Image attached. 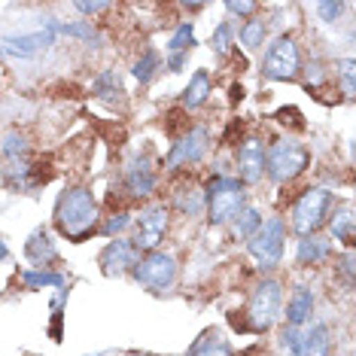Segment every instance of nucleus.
Instances as JSON below:
<instances>
[{
  "instance_id": "f257e3e1",
  "label": "nucleus",
  "mask_w": 356,
  "mask_h": 356,
  "mask_svg": "<svg viewBox=\"0 0 356 356\" xmlns=\"http://www.w3.org/2000/svg\"><path fill=\"white\" fill-rule=\"evenodd\" d=\"M55 225L67 241H86L88 234L98 229V201L92 198V192L83 186L64 189L58 204H55Z\"/></svg>"
},
{
  "instance_id": "f03ea898",
  "label": "nucleus",
  "mask_w": 356,
  "mask_h": 356,
  "mask_svg": "<svg viewBox=\"0 0 356 356\" xmlns=\"http://www.w3.org/2000/svg\"><path fill=\"white\" fill-rule=\"evenodd\" d=\"M244 201H247L244 183L232 180V177H216V180L210 183L207 195H204L207 220L213 225H222V222L234 220V216L244 210Z\"/></svg>"
},
{
  "instance_id": "7ed1b4c3",
  "label": "nucleus",
  "mask_w": 356,
  "mask_h": 356,
  "mask_svg": "<svg viewBox=\"0 0 356 356\" xmlns=\"http://www.w3.org/2000/svg\"><path fill=\"white\" fill-rule=\"evenodd\" d=\"M307 161H311L307 147L286 137V140L271 143V149H265V174H268L274 183H289L305 171Z\"/></svg>"
},
{
  "instance_id": "20e7f679",
  "label": "nucleus",
  "mask_w": 356,
  "mask_h": 356,
  "mask_svg": "<svg viewBox=\"0 0 356 356\" xmlns=\"http://www.w3.org/2000/svg\"><path fill=\"white\" fill-rule=\"evenodd\" d=\"M280 305H283V286L277 280H262L247 302V311H244L247 329L250 332L271 329L280 317Z\"/></svg>"
},
{
  "instance_id": "39448f33",
  "label": "nucleus",
  "mask_w": 356,
  "mask_h": 356,
  "mask_svg": "<svg viewBox=\"0 0 356 356\" xmlns=\"http://www.w3.org/2000/svg\"><path fill=\"white\" fill-rule=\"evenodd\" d=\"M283 238H286V225H283L280 216L265 220L247 238L250 256L256 259V265L262 271H271V268H277V265H280V259H283Z\"/></svg>"
},
{
  "instance_id": "423d86ee",
  "label": "nucleus",
  "mask_w": 356,
  "mask_h": 356,
  "mask_svg": "<svg viewBox=\"0 0 356 356\" xmlns=\"http://www.w3.org/2000/svg\"><path fill=\"white\" fill-rule=\"evenodd\" d=\"M329 207H332V192L329 189H320V186L305 189V195L298 198L296 207H293V229L302 234V238L314 234L323 222H326Z\"/></svg>"
},
{
  "instance_id": "0eeeda50",
  "label": "nucleus",
  "mask_w": 356,
  "mask_h": 356,
  "mask_svg": "<svg viewBox=\"0 0 356 356\" xmlns=\"http://www.w3.org/2000/svg\"><path fill=\"white\" fill-rule=\"evenodd\" d=\"M298 70H302V55H298V46L293 37H277L265 52L262 61V74L274 79V83H286V79H296Z\"/></svg>"
},
{
  "instance_id": "6e6552de",
  "label": "nucleus",
  "mask_w": 356,
  "mask_h": 356,
  "mask_svg": "<svg viewBox=\"0 0 356 356\" xmlns=\"http://www.w3.org/2000/svg\"><path fill=\"white\" fill-rule=\"evenodd\" d=\"M134 280L143 283L147 289L152 293H165V289L174 286L177 280V262L171 253H159V250H152V253L140 256V262L134 265Z\"/></svg>"
},
{
  "instance_id": "1a4fd4ad",
  "label": "nucleus",
  "mask_w": 356,
  "mask_h": 356,
  "mask_svg": "<svg viewBox=\"0 0 356 356\" xmlns=\"http://www.w3.org/2000/svg\"><path fill=\"white\" fill-rule=\"evenodd\" d=\"M283 347L289 356H329L332 353V332L326 323H314L307 329H283Z\"/></svg>"
},
{
  "instance_id": "9d476101",
  "label": "nucleus",
  "mask_w": 356,
  "mask_h": 356,
  "mask_svg": "<svg viewBox=\"0 0 356 356\" xmlns=\"http://www.w3.org/2000/svg\"><path fill=\"white\" fill-rule=\"evenodd\" d=\"M165 232H168V207L149 204V207L140 210V216H137V232H134L131 244L140 250V253H152V250H159Z\"/></svg>"
},
{
  "instance_id": "9b49d317",
  "label": "nucleus",
  "mask_w": 356,
  "mask_h": 356,
  "mask_svg": "<svg viewBox=\"0 0 356 356\" xmlns=\"http://www.w3.org/2000/svg\"><path fill=\"white\" fill-rule=\"evenodd\" d=\"M207 147H210V131L207 128H192L189 134H183L180 140L174 143V149L168 152L165 165L171 168V171H177V168H183V165H195V161L204 159Z\"/></svg>"
},
{
  "instance_id": "f8f14e48",
  "label": "nucleus",
  "mask_w": 356,
  "mask_h": 356,
  "mask_svg": "<svg viewBox=\"0 0 356 356\" xmlns=\"http://www.w3.org/2000/svg\"><path fill=\"white\" fill-rule=\"evenodd\" d=\"M140 262V250H137L131 241H110L101 253V265H104V274H125V271H134V265Z\"/></svg>"
},
{
  "instance_id": "ddd939ff",
  "label": "nucleus",
  "mask_w": 356,
  "mask_h": 356,
  "mask_svg": "<svg viewBox=\"0 0 356 356\" xmlns=\"http://www.w3.org/2000/svg\"><path fill=\"white\" fill-rule=\"evenodd\" d=\"M238 171H241V180L244 183H259L265 174V147L262 140H244V147L238 152Z\"/></svg>"
},
{
  "instance_id": "4468645a",
  "label": "nucleus",
  "mask_w": 356,
  "mask_h": 356,
  "mask_svg": "<svg viewBox=\"0 0 356 356\" xmlns=\"http://www.w3.org/2000/svg\"><path fill=\"white\" fill-rule=\"evenodd\" d=\"M25 256H28L31 265H37V268H49L55 259H58V247H55V241L49 238V232L37 229L25 244Z\"/></svg>"
},
{
  "instance_id": "2eb2a0df",
  "label": "nucleus",
  "mask_w": 356,
  "mask_h": 356,
  "mask_svg": "<svg viewBox=\"0 0 356 356\" xmlns=\"http://www.w3.org/2000/svg\"><path fill=\"white\" fill-rule=\"evenodd\" d=\"M52 31H37V34H28V37H10L6 46H0V55H15V58H31L37 55L40 49L52 46Z\"/></svg>"
},
{
  "instance_id": "dca6fc26",
  "label": "nucleus",
  "mask_w": 356,
  "mask_h": 356,
  "mask_svg": "<svg viewBox=\"0 0 356 356\" xmlns=\"http://www.w3.org/2000/svg\"><path fill=\"white\" fill-rule=\"evenodd\" d=\"M125 189L131 192L134 198H147L156 192V174H152V168L147 161H131V165L125 168Z\"/></svg>"
},
{
  "instance_id": "f3484780",
  "label": "nucleus",
  "mask_w": 356,
  "mask_h": 356,
  "mask_svg": "<svg viewBox=\"0 0 356 356\" xmlns=\"http://www.w3.org/2000/svg\"><path fill=\"white\" fill-rule=\"evenodd\" d=\"M186 356H234V353H232L229 341H225L220 332L207 329V332H201V335L195 338V344L189 347V353Z\"/></svg>"
},
{
  "instance_id": "a211bd4d",
  "label": "nucleus",
  "mask_w": 356,
  "mask_h": 356,
  "mask_svg": "<svg viewBox=\"0 0 356 356\" xmlns=\"http://www.w3.org/2000/svg\"><path fill=\"white\" fill-rule=\"evenodd\" d=\"M311 311H314V293L305 289V286H298L293 293V298H289V305H286V323L293 329L305 326V323L311 320Z\"/></svg>"
},
{
  "instance_id": "6ab92c4d",
  "label": "nucleus",
  "mask_w": 356,
  "mask_h": 356,
  "mask_svg": "<svg viewBox=\"0 0 356 356\" xmlns=\"http://www.w3.org/2000/svg\"><path fill=\"white\" fill-rule=\"evenodd\" d=\"M210 92H213L210 74H207V70H195V74H192V79H189V86L183 88V107L195 110V107H201V104H207Z\"/></svg>"
},
{
  "instance_id": "aec40b11",
  "label": "nucleus",
  "mask_w": 356,
  "mask_h": 356,
  "mask_svg": "<svg viewBox=\"0 0 356 356\" xmlns=\"http://www.w3.org/2000/svg\"><path fill=\"white\" fill-rule=\"evenodd\" d=\"M332 253V244L326 238H317V234H307V238L298 241V265H320L323 259H329Z\"/></svg>"
},
{
  "instance_id": "412c9836",
  "label": "nucleus",
  "mask_w": 356,
  "mask_h": 356,
  "mask_svg": "<svg viewBox=\"0 0 356 356\" xmlns=\"http://www.w3.org/2000/svg\"><path fill=\"white\" fill-rule=\"evenodd\" d=\"M22 280H25V286H28V289H43V286L61 289V286H64V274H58V271H46V268L25 271V274H22Z\"/></svg>"
},
{
  "instance_id": "4be33fe9",
  "label": "nucleus",
  "mask_w": 356,
  "mask_h": 356,
  "mask_svg": "<svg viewBox=\"0 0 356 356\" xmlns=\"http://www.w3.org/2000/svg\"><path fill=\"white\" fill-rule=\"evenodd\" d=\"M332 234H335V241L353 247V210L350 207L338 210V213L332 216Z\"/></svg>"
},
{
  "instance_id": "5701e85b",
  "label": "nucleus",
  "mask_w": 356,
  "mask_h": 356,
  "mask_svg": "<svg viewBox=\"0 0 356 356\" xmlns=\"http://www.w3.org/2000/svg\"><path fill=\"white\" fill-rule=\"evenodd\" d=\"M92 92L104 101H113V95H122V79H119L116 70H104V74L92 83Z\"/></svg>"
},
{
  "instance_id": "b1692460",
  "label": "nucleus",
  "mask_w": 356,
  "mask_h": 356,
  "mask_svg": "<svg viewBox=\"0 0 356 356\" xmlns=\"http://www.w3.org/2000/svg\"><path fill=\"white\" fill-rule=\"evenodd\" d=\"M189 46H195V28H192V22H183V25L174 31V37L168 40V52L171 55H186L189 52Z\"/></svg>"
},
{
  "instance_id": "393cba45",
  "label": "nucleus",
  "mask_w": 356,
  "mask_h": 356,
  "mask_svg": "<svg viewBox=\"0 0 356 356\" xmlns=\"http://www.w3.org/2000/svg\"><path fill=\"white\" fill-rule=\"evenodd\" d=\"M259 225H262V216H259V210H253V207H244L234 216V234H238V238H250Z\"/></svg>"
},
{
  "instance_id": "a878e982",
  "label": "nucleus",
  "mask_w": 356,
  "mask_h": 356,
  "mask_svg": "<svg viewBox=\"0 0 356 356\" xmlns=\"http://www.w3.org/2000/svg\"><path fill=\"white\" fill-rule=\"evenodd\" d=\"M265 40V22L262 19H250L244 28H241V43L247 46V49H259Z\"/></svg>"
},
{
  "instance_id": "bb28decb",
  "label": "nucleus",
  "mask_w": 356,
  "mask_h": 356,
  "mask_svg": "<svg viewBox=\"0 0 356 356\" xmlns=\"http://www.w3.org/2000/svg\"><path fill=\"white\" fill-rule=\"evenodd\" d=\"M0 149H3V156L10 159V161H19L28 152V140L19 131H10V134L3 137V143H0Z\"/></svg>"
},
{
  "instance_id": "cd10ccee",
  "label": "nucleus",
  "mask_w": 356,
  "mask_h": 356,
  "mask_svg": "<svg viewBox=\"0 0 356 356\" xmlns=\"http://www.w3.org/2000/svg\"><path fill=\"white\" fill-rule=\"evenodd\" d=\"M156 70H159V55L152 52V49H149V52H143L140 58L134 61V79H140V83H149Z\"/></svg>"
},
{
  "instance_id": "c85d7f7f",
  "label": "nucleus",
  "mask_w": 356,
  "mask_h": 356,
  "mask_svg": "<svg viewBox=\"0 0 356 356\" xmlns=\"http://www.w3.org/2000/svg\"><path fill=\"white\" fill-rule=\"evenodd\" d=\"M335 70H338V79H341V86H344V95L347 98H353V76H356V64H353V58H341L335 64Z\"/></svg>"
},
{
  "instance_id": "c756f323",
  "label": "nucleus",
  "mask_w": 356,
  "mask_h": 356,
  "mask_svg": "<svg viewBox=\"0 0 356 356\" xmlns=\"http://www.w3.org/2000/svg\"><path fill=\"white\" fill-rule=\"evenodd\" d=\"M49 31H61V34L67 37H79V40H98V34H95V28L88 25V22H79V25H49Z\"/></svg>"
},
{
  "instance_id": "7c9ffc66",
  "label": "nucleus",
  "mask_w": 356,
  "mask_h": 356,
  "mask_svg": "<svg viewBox=\"0 0 356 356\" xmlns=\"http://www.w3.org/2000/svg\"><path fill=\"white\" fill-rule=\"evenodd\" d=\"M177 204H180L183 213H189V216H195L201 207H204V192H195V189H189V195L186 192H180V198H177Z\"/></svg>"
},
{
  "instance_id": "2f4dec72",
  "label": "nucleus",
  "mask_w": 356,
  "mask_h": 356,
  "mask_svg": "<svg viewBox=\"0 0 356 356\" xmlns=\"http://www.w3.org/2000/svg\"><path fill=\"white\" fill-rule=\"evenodd\" d=\"M210 46H213V52H220V55H225V52L232 49V25H229V22H222V25L213 31V37H210Z\"/></svg>"
},
{
  "instance_id": "473e14b6",
  "label": "nucleus",
  "mask_w": 356,
  "mask_h": 356,
  "mask_svg": "<svg viewBox=\"0 0 356 356\" xmlns=\"http://www.w3.org/2000/svg\"><path fill=\"white\" fill-rule=\"evenodd\" d=\"M128 225H131V213H116V216H110V220L101 225V232H104V234H110V238H113V234L125 232Z\"/></svg>"
},
{
  "instance_id": "72a5a7b5",
  "label": "nucleus",
  "mask_w": 356,
  "mask_h": 356,
  "mask_svg": "<svg viewBox=\"0 0 356 356\" xmlns=\"http://www.w3.org/2000/svg\"><path fill=\"white\" fill-rule=\"evenodd\" d=\"M317 13H320V22L332 25V22H335L338 15L344 13V3H332V0H323V3H317Z\"/></svg>"
},
{
  "instance_id": "f704fd0d",
  "label": "nucleus",
  "mask_w": 356,
  "mask_h": 356,
  "mask_svg": "<svg viewBox=\"0 0 356 356\" xmlns=\"http://www.w3.org/2000/svg\"><path fill=\"white\" fill-rule=\"evenodd\" d=\"M225 10L234 13V15H250V13H256V3H238V0H229Z\"/></svg>"
},
{
  "instance_id": "c9c22d12",
  "label": "nucleus",
  "mask_w": 356,
  "mask_h": 356,
  "mask_svg": "<svg viewBox=\"0 0 356 356\" xmlns=\"http://www.w3.org/2000/svg\"><path fill=\"white\" fill-rule=\"evenodd\" d=\"M76 10H79V13H86V15H95V13L110 10V3H76Z\"/></svg>"
},
{
  "instance_id": "e433bc0d",
  "label": "nucleus",
  "mask_w": 356,
  "mask_h": 356,
  "mask_svg": "<svg viewBox=\"0 0 356 356\" xmlns=\"http://www.w3.org/2000/svg\"><path fill=\"white\" fill-rule=\"evenodd\" d=\"M341 274L347 277V283H353V253H347L341 259Z\"/></svg>"
},
{
  "instance_id": "4c0bfd02",
  "label": "nucleus",
  "mask_w": 356,
  "mask_h": 356,
  "mask_svg": "<svg viewBox=\"0 0 356 356\" xmlns=\"http://www.w3.org/2000/svg\"><path fill=\"white\" fill-rule=\"evenodd\" d=\"M49 335L55 338V341H61V311H55V317H52V326H49Z\"/></svg>"
},
{
  "instance_id": "58836bf2",
  "label": "nucleus",
  "mask_w": 356,
  "mask_h": 356,
  "mask_svg": "<svg viewBox=\"0 0 356 356\" xmlns=\"http://www.w3.org/2000/svg\"><path fill=\"white\" fill-rule=\"evenodd\" d=\"M183 64H186V55H171V58H168V70H171V74H177Z\"/></svg>"
},
{
  "instance_id": "ea45409f",
  "label": "nucleus",
  "mask_w": 356,
  "mask_h": 356,
  "mask_svg": "<svg viewBox=\"0 0 356 356\" xmlns=\"http://www.w3.org/2000/svg\"><path fill=\"white\" fill-rule=\"evenodd\" d=\"M6 256H10V250H6V244H3V241H0V262H3Z\"/></svg>"
}]
</instances>
